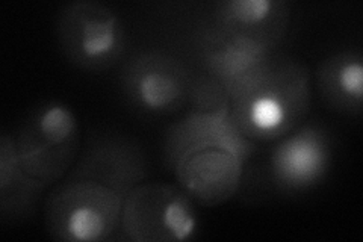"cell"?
I'll list each match as a JSON object with an SVG mask.
<instances>
[{
    "mask_svg": "<svg viewBox=\"0 0 363 242\" xmlns=\"http://www.w3.org/2000/svg\"><path fill=\"white\" fill-rule=\"evenodd\" d=\"M311 103L309 68L277 52L232 91L230 117L247 140L272 144L308 120Z\"/></svg>",
    "mask_w": 363,
    "mask_h": 242,
    "instance_id": "6da1fadb",
    "label": "cell"
},
{
    "mask_svg": "<svg viewBox=\"0 0 363 242\" xmlns=\"http://www.w3.org/2000/svg\"><path fill=\"white\" fill-rule=\"evenodd\" d=\"M123 204L121 195L101 183L67 176L44 200L45 232L58 242L120 241Z\"/></svg>",
    "mask_w": 363,
    "mask_h": 242,
    "instance_id": "7a4b0ae2",
    "label": "cell"
},
{
    "mask_svg": "<svg viewBox=\"0 0 363 242\" xmlns=\"http://www.w3.org/2000/svg\"><path fill=\"white\" fill-rule=\"evenodd\" d=\"M13 135L21 168L49 188L68 176L82 150L76 114L58 99L40 101Z\"/></svg>",
    "mask_w": 363,
    "mask_h": 242,
    "instance_id": "3957f363",
    "label": "cell"
},
{
    "mask_svg": "<svg viewBox=\"0 0 363 242\" xmlns=\"http://www.w3.org/2000/svg\"><path fill=\"white\" fill-rule=\"evenodd\" d=\"M56 41L65 60L88 73H105L126 60V25L99 0H73L56 17Z\"/></svg>",
    "mask_w": 363,
    "mask_h": 242,
    "instance_id": "277c9868",
    "label": "cell"
},
{
    "mask_svg": "<svg viewBox=\"0 0 363 242\" xmlns=\"http://www.w3.org/2000/svg\"><path fill=\"white\" fill-rule=\"evenodd\" d=\"M200 230L199 206L177 183L145 180L124 199L121 241L186 242Z\"/></svg>",
    "mask_w": 363,
    "mask_h": 242,
    "instance_id": "5b68a950",
    "label": "cell"
},
{
    "mask_svg": "<svg viewBox=\"0 0 363 242\" xmlns=\"http://www.w3.org/2000/svg\"><path fill=\"white\" fill-rule=\"evenodd\" d=\"M194 72L164 49H145L126 57L118 82L129 105L152 117H168L186 109Z\"/></svg>",
    "mask_w": 363,
    "mask_h": 242,
    "instance_id": "8992f818",
    "label": "cell"
},
{
    "mask_svg": "<svg viewBox=\"0 0 363 242\" xmlns=\"http://www.w3.org/2000/svg\"><path fill=\"white\" fill-rule=\"evenodd\" d=\"M272 144L267 176L281 194H301L320 187L332 170V136L316 121L306 120Z\"/></svg>",
    "mask_w": 363,
    "mask_h": 242,
    "instance_id": "52a82bcc",
    "label": "cell"
},
{
    "mask_svg": "<svg viewBox=\"0 0 363 242\" xmlns=\"http://www.w3.org/2000/svg\"><path fill=\"white\" fill-rule=\"evenodd\" d=\"M68 177L99 182L123 199L149 177L144 148L123 133H96L88 138Z\"/></svg>",
    "mask_w": 363,
    "mask_h": 242,
    "instance_id": "ba28073f",
    "label": "cell"
},
{
    "mask_svg": "<svg viewBox=\"0 0 363 242\" xmlns=\"http://www.w3.org/2000/svg\"><path fill=\"white\" fill-rule=\"evenodd\" d=\"M189 49L199 73L218 80L229 96L268 56L274 55L262 45L221 29L209 18L197 23L191 33Z\"/></svg>",
    "mask_w": 363,
    "mask_h": 242,
    "instance_id": "9c48e42d",
    "label": "cell"
},
{
    "mask_svg": "<svg viewBox=\"0 0 363 242\" xmlns=\"http://www.w3.org/2000/svg\"><path fill=\"white\" fill-rule=\"evenodd\" d=\"M245 165L230 150L208 147L185 155L172 170V175L197 206L217 207L240 192Z\"/></svg>",
    "mask_w": 363,
    "mask_h": 242,
    "instance_id": "30bf717a",
    "label": "cell"
},
{
    "mask_svg": "<svg viewBox=\"0 0 363 242\" xmlns=\"http://www.w3.org/2000/svg\"><path fill=\"white\" fill-rule=\"evenodd\" d=\"M221 147L240 156L245 164L259 152V145L240 132L229 115L185 114L168 126L162 141V163L168 172L185 155L200 148Z\"/></svg>",
    "mask_w": 363,
    "mask_h": 242,
    "instance_id": "8fae6325",
    "label": "cell"
},
{
    "mask_svg": "<svg viewBox=\"0 0 363 242\" xmlns=\"http://www.w3.org/2000/svg\"><path fill=\"white\" fill-rule=\"evenodd\" d=\"M221 29L277 53L291 23L285 0H221L208 17Z\"/></svg>",
    "mask_w": 363,
    "mask_h": 242,
    "instance_id": "7c38bea8",
    "label": "cell"
},
{
    "mask_svg": "<svg viewBox=\"0 0 363 242\" xmlns=\"http://www.w3.org/2000/svg\"><path fill=\"white\" fill-rule=\"evenodd\" d=\"M49 189L21 168L16 153L14 135L0 136V220L4 224L28 221L37 214L38 206Z\"/></svg>",
    "mask_w": 363,
    "mask_h": 242,
    "instance_id": "4fadbf2b",
    "label": "cell"
},
{
    "mask_svg": "<svg viewBox=\"0 0 363 242\" xmlns=\"http://www.w3.org/2000/svg\"><path fill=\"white\" fill-rule=\"evenodd\" d=\"M318 91L325 105L344 115H360L363 109V55L359 49L336 52L318 65Z\"/></svg>",
    "mask_w": 363,
    "mask_h": 242,
    "instance_id": "5bb4252c",
    "label": "cell"
},
{
    "mask_svg": "<svg viewBox=\"0 0 363 242\" xmlns=\"http://www.w3.org/2000/svg\"><path fill=\"white\" fill-rule=\"evenodd\" d=\"M185 111L199 114L229 115L230 96L218 80H215L213 77L204 73H194Z\"/></svg>",
    "mask_w": 363,
    "mask_h": 242,
    "instance_id": "9a60e30c",
    "label": "cell"
}]
</instances>
